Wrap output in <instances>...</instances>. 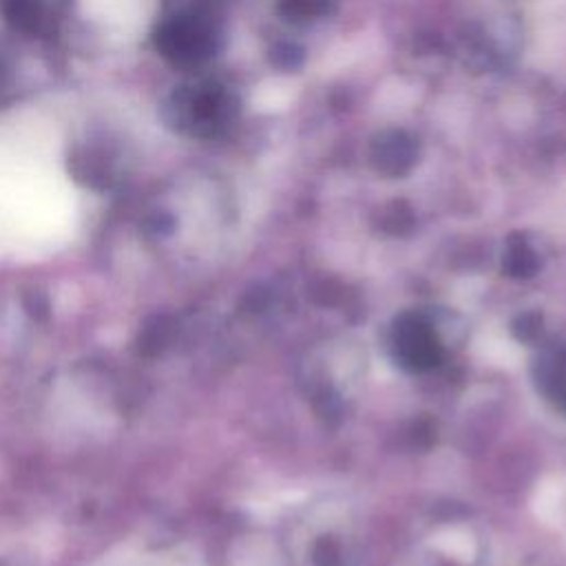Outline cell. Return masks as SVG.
I'll list each match as a JSON object with an SVG mask.
<instances>
[{"mask_svg":"<svg viewBox=\"0 0 566 566\" xmlns=\"http://www.w3.org/2000/svg\"><path fill=\"white\" fill-rule=\"evenodd\" d=\"M155 46L172 64H199L214 51V31L201 15H175L155 31Z\"/></svg>","mask_w":566,"mask_h":566,"instance_id":"7a4b0ae2","label":"cell"},{"mask_svg":"<svg viewBox=\"0 0 566 566\" xmlns=\"http://www.w3.org/2000/svg\"><path fill=\"white\" fill-rule=\"evenodd\" d=\"M164 115L177 130L210 137L226 124L230 115V99L212 84L179 86L168 97Z\"/></svg>","mask_w":566,"mask_h":566,"instance_id":"6da1fadb","label":"cell"},{"mask_svg":"<svg viewBox=\"0 0 566 566\" xmlns=\"http://www.w3.org/2000/svg\"><path fill=\"white\" fill-rule=\"evenodd\" d=\"M170 343V321L166 316L148 318L137 336V352L146 358L157 356Z\"/></svg>","mask_w":566,"mask_h":566,"instance_id":"8992f818","label":"cell"},{"mask_svg":"<svg viewBox=\"0 0 566 566\" xmlns=\"http://www.w3.org/2000/svg\"><path fill=\"white\" fill-rule=\"evenodd\" d=\"M535 511L548 524H559L566 517V482L551 478L535 493Z\"/></svg>","mask_w":566,"mask_h":566,"instance_id":"5b68a950","label":"cell"},{"mask_svg":"<svg viewBox=\"0 0 566 566\" xmlns=\"http://www.w3.org/2000/svg\"><path fill=\"white\" fill-rule=\"evenodd\" d=\"M22 307L29 314V318L38 321V323H44L49 318V314H51L49 296L42 290H27L22 294Z\"/></svg>","mask_w":566,"mask_h":566,"instance_id":"ba28073f","label":"cell"},{"mask_svg":"<svg viewBox=\"0 0 566 566\" xmlns=\"http://www.w3.org/2000/svg\"><path fill=\"white\" fill-rule=\"evenodd\" d=\"M0 11L15 31L29 35L40 33L46 22V13L40 0H0Z\"/></svg>","mask_w":566,"mask_h":566,"instance_id":"277c9868","label":"cell"},{"mask_svg":"<svg viewBox=\"0 0 566 566\" xmlns=\"http://www.w3.org/2000/svg\"><path fill=\"white\" fill-rule=\"evenodd\" d=\"M69 172L82 186L104 190L113 184V164L95 146H75L69 153Z\"/></svg>","mask_w":566,"mask_h":566,"instance_id":"3957f363","label":"cell"},{"mask_svg":"<svg viewBox=\"0 0 566 566\" xmlns=\"http://www.w3.org/2000/svg\"><path fill=\"white\" fill-rule=\"evenodd\" d=\"M144 228H146L148 234H168L170 228H172V221H170V217L157 212V214H153V217L146 219Z\"/></svg>","mask_w":566,"mask_h":566,"instance_id":"9c48e42d","label":"cell"},{"mask_svg":"<svg viewBox=\"0 0 566 566\" xmlns=\"http://www.w3.org/2000/svg\"><path fill=\"white\" fill-rule=\"evenodd\" d=\"M438 544L444 553L458 557V559H469L473 555V542L469 535L460 533V531H444L438 537Z\"/></svg>","mask_w":566,"mask_h":566,"instance_id":"52a82bcc","label":"cell"}]
</instances>
